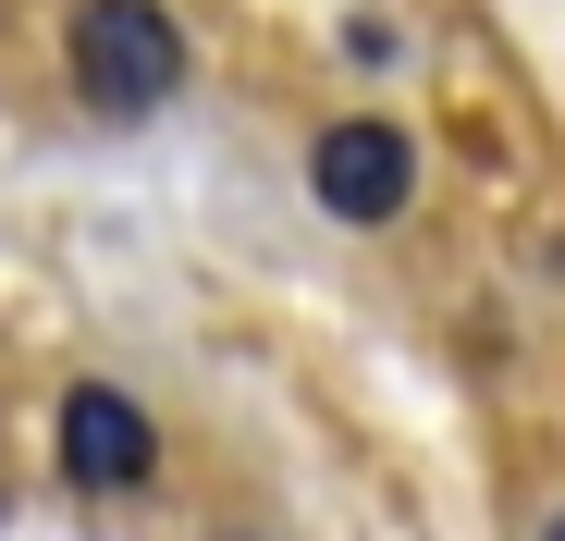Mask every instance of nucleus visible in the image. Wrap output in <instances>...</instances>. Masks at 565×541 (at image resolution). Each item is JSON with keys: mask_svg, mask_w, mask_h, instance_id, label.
Segmentation results:
<instances>
[{"mask_svg": "<svg viewBox=\"0 0 565 541\" xmlns=\"http://www.w3.org/2000/svg\"><path fill=\"white\" fill-rule=\"evenodd\" d=\"M62 74H74V99L99 124H148L184 86V25L160 0H74L62 13Z\"/></svg>", "mask_w": 565, "mask_h": 541, "instance_id": "f257e3e1", "label": "nucleus"}, {"mask_svg": "<svg viewBox=\"0 0 565 541\" xmlns=\"http://www.w3.org/2000/svg\"><path fill=\"white\" fill-rule=\"evenodd\" d=\"M308 198H320L332 222H356V234L406 222V198H418V136H406L394 112H344V124H320V136H308Z\"/></svg>", "mask_w": 565, "mask_h": 541, "instance_id": "f03ea898", "label": "nucleus"}, {"mask_svg": "<svg viewBox=\"0 0 565 541\" xmlns=\"http://www.w3.org/2000/svg\"><path fill=\"white\" fill-rule=\"evenodd\" d=\"M50 456H62L74 492H136V480L160 468V418H148L124 382H74V394L50 406Z\"/></svg>", "mask_w": 565, "mask_h": 541, "instance_id": "7ed1b4c3", "label": "nucleus"}, {"mask_svg": "<svg viewBox=\"0 0 565 541\" xmlns=\"http://www.w3.org/2000/svg\"><path fill=\"white\" fill-rule=\"evenodd\" d=\"M541 541H565V517H553V529H541Z\"/></svg>", "mask_w": 565, "mask_h": 541, "instance_id": "20e7f679", "label": "nucleus"}]
</instances>
